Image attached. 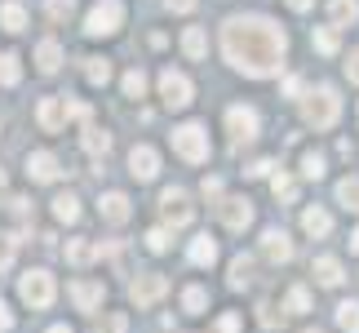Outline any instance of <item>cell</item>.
Returning a JSON list of instances; mask_svg holds the SVG:
<instances>
[{
    "label": "cell",
    "mask_w": 359,
    "mask_h": 333,
    "mask_svg": "<svg viewBox=\"0 0 359 333\" xmlns=\"http://www.w3.org/2000/svg\"><path fill=\"white\" fill-rule=\"evenodd\" d=\"M49 333H72V329H67V325H53V329H49Z\"/></svg>",
    "instance_id": "obj_53"
},
{
    "label": "cell",
    "mask_w": 359,
    "mask_h": 333,
    "mask_svg": "<svg viewBox=\"0 0 359 333\" xmlns=\"http://www.w3.org/2000/svg\"><path fill=\"white\" fill-rule=\"evenodd\" d=\"M129 174L137 178V183H151V178L160 174V151L147 147V143H137V147L129 151Z\"/></svg>",
    "instance_id": "obj_12"
},
{
    "label": "cell",
    "mask_w": 359,
    "mask_h": 333,
    "mask_svg": "<svg viewBox=\"0 0 359 333\" xmlns=\"http://www.w3.org/2000/svg\"><path fill=\"white\" fill-rule=\"evenodd\" d=\"M45 9H49V18H72L76 0H45Z\"/></svg>",
    "instance_id": "obj_41"
},
{
    "label": "cell",
    "mask_w": 359,
    "mask_h": 333,
    "mask_svg": "<svg viewBox=\"0 0 359 333\" xmlns=\"http://www.w3.org/2000/svg\"><path fill=\"white\" fill-rule=\"evenodd\" d=\"M62 254H67V262H72V267H89V262H93V244H89V240H67Z\"/></svg>",
    "instance_id": "obj_31"
},
{
    "label": "cell",
    "mask_w": 359,
    "mask_h": 333,
    "mask_svg": "<svg viewBox=\"0 0 359 333\" xmlns=\"http://www.w3.org/2000/svg\"><path fill=\"white\" fill-rule=\"evenodd\" d=\"M18 298H22L32 311H49L53 298H58V285H53V275H49L45 267H32V271L18 275Z\"/></svg>",
    "instance_id": "obj_3"
},
{
    "label": "cell",
    "mask_w": 359,
    "mask_h": 333,
    "mask_svg": "<svg viewBox=\"0 0 359 333\" xmlns=\"http://www.w3.org/2000/svg\"><path fill=\"white\" fill-rule=\"evenodd\" d=\"M262 258L275 262V267L293 258V240H288V231H280V227H266V231H262Z\"/></svg>",
    "instance_id": "obj_13"
},
{
    "label": "cell",
    "mask_w": 359,
    "mask_h": 333,
    "mask_svg": "<svg viewBox=\"0 0 359 333\" xmlns=\"http://www.w3.org/2000/svg\"><path fill=\"white\" fill-rule=\"evenodd\" d=\"M337 204L346 214H359V178H341L337 183Z\"/></svg>",
    "instance_id": "obj_27"
},
{
    "label": "cell",
    "mask_w": 359,
    "mask_h": 333,
    "mask_svg": "<svg viewBox=\"0 0 359 333\" xmlns=\"http://www.w3.org/2000/svg\"><path fill=\"white\" fill-rule=\"evenodd\" d=\"M142 240H147L151 254H164V249H169V227H151V231L142 235Z\"/></svg>",
    "instance_id": "obj_40"
},
{
    "label": "cell",
    "mask_w": 359,
    "mask_h": 333,
    "mask_svg": "<svg viewBox=\"0 0 359 333\" xmlns=\"http://www.w3.org/2000/svg\"><path fill=\"white\" fill-rule=\"evenodd\" d=\"M124 329H129V315L111 311V315H102V320H98V329H93V333H124Z\"/></svg>",
    "instance_id": "obj_39"
},
{
    "label": "cell",
    "mask_w": 359,
    "mask_h": 333,
    "mask_svg": "<svg viewBox=\"0 0 359 333\" xmlns=\"http://www.w3.org/2000/svg\"><path fill=\"white\" fill-rule=\"evenodd\" d=\"M164 5H169L173 13H187V9H196V0H164Z\"/></svg>",
    "instance_id": "obj_47"
},
{
    "label": "cell",
    "mask_w": 359,
    "mask_h": 333,
    "mask_svg": "<svg viewBox=\"0 0 359 333\" xmlns=\"http://www.w3.org/2000/svg\"><path fill=\"white\" fill-rule=\"evenodd\" d=\"M306 333H320V329H306Z\"/></svg>",
    "instance_id": "obj_54"
},
{
    "label": "cell",
    "mask_w": 359,
    "mask_h": 333,
    "mask_svg": "<svg viewBox=\"0 0 359 333\" xmlns=\"http://www.w3.org/2000/svg\"><path fill=\"white\" fill-rule=\"evenodd\" d=\"M0 27H5V32H22L27 27V9L18 0H5V5H0Z\"/></svg>",
    "instance_id": "obj_24"
},
{
    "label": "cell",
    "mask_w": 359,
    "mask_h": 333,
    "mask_svg": "<svg viewBox=\"0 0 359 333\" xmlns=\"http://www.w3.org/2000/svg\"><path fill=\"white\" fill-rule=\"evenodd\" d=\"M85 76H89V85H107V80H111V63L107 58H85Z\"/></svg>",
    "instance_id": "obj_35"
},
{
    "label": "cell",
    "mask_w": 359,
    "mask_h": 333,
    "mask_svg": "<svg viewBox=\"0 0 359 333\" xmlns=\"http://www.w3.org/2000/svg\"><path fill=\"white\" fill-rule=\"evenodd\" d=\"M284 307L293 311V315H306V311H311V289H306V285H293V289H288V302H284Z\"/></svg>",
    "instance_id": "obj_33"
},
{
    "label": "cell",
    "mask_w": 359,
    "mask_h": 333,
    "mask_svg": "<svg viewBox=\"0 0 359 333\" xmlns=\"http://www.w3.org/2000/svg\"><path fill=\"white\" fill-rule=\"evenodd\" d=\"M351 254H359V227H355V235H351Z\"/></svg>",
    "instance_id": "obj_52"
},
{
    "label": "cell",
    "mask_w": 359,
    "mask_h": 333,
    "mask_svg": "<svg viewBox=\"0 0 359 333\" xmlns=\"http://www.w3.org/2000/svg\"><path fill=\"white\" fill-rule=\"evenodd\" d=\"M160 214H164V222L177 231V227H187L191 218H196V204H191V196L182 187H164L160 191Z\"/></svg>",
    "instance_id": "obj_6"
},
{
    "label": "cell",
    "mask_w": 359,
    "mask_h": 333,
    "mask_svg": "<svg viewBox=\"0 0 359 333\" xmlns=\"http://www.w3.org/2000/svg\"><path fill=\"white\" fill-rule=\"evenodd\" d=\"M271 169H275V160H253V164H248L244 174H248V178H266Z\"/></svg>",
    "instance_id": "obj_45"
},
{
    "label": "cell",
    "mask_w": 359,
    "mask_h": 333,
    "mask_svg": "<svg viewBox=\"0 0 359 333\" xmlns=\"http://www.w3.org/2000/svg\"><path fill=\"white\" fill-rule=\"evenodd\" d=\"M248 285H253V258H236V262H231V289H248Z\"/></svg>",
    "instance_id": "obj_30"
},
{
    "label": "cell",
    "mask_w": 359,
    "mask_h": 333,
    "mask_svg": "<svg viewBox=\"0 0 359 333\" xmlns=\"http://www.w3.org/2000/svg\"><path fill=\"white\" fill-rule=\"evenodd\" d=\"M337 329H341V333H359V302H355V298L337 307Z\"/></svg>",
    "instance_id": "obj_32"
},
{
    "label": "cell",
    "mask_w": 359,
    "mask_h": 333,
    "mask_svg": "<svg viewBox=\"0 0 359 333\" xmlns=\"http://www.w3.org/2000/svg\"><path fill=\"white\" fill-rule=\"evenodd\" d=\"M222 53L226 63L244 76H280L284 53H288V36L275 27L271 18H257V13H236V18L222 22Z\"/></svg>",
    "instance_id": "obj_1"
},
{
    "label": "cell",
    "mask_w": 359,
    "mask_h": 333,
    "mask_svg": "<svg viewBox=\"0 0 359 333\" xmlns=\"http://www.w3.org/2000/svg\"><path fill=\"white\" fill-rule=\"evenodd\" d=\"M302 178H311V183L324 178V156L320 151H306V156H302Z\"/></svg>",
    "instance_id": "obj_38"
},
{
    "label": "cell",
    "mask_w": 359,
    "mask_h": 333,
    "mask_svg": "<svg viewBox=\"0 0 359 333\" xmlns=\"http://www.w3.org/2000/svg\"><path fill=\"white\" fill-rule=\"evenodd\" d=\"M80 143H85V151L93 160H107V151H111V133L98 129L93 120H85V129H80Z\"/></svg>",
    "instance_id": "obj_17"
},
{
    "label": "cell",
    "mask_w": 359,
    "mask_h": 333,
    "mask_svg": "<svg viewBox=\"0 0 359 333\" xmlns=\"http://www.w3.org/2000/svg\"><path fill=\"white\" fill-rule=\"evenodd\" d=\"M169 294V280L156 271H147V275H137V280L129 285V298H133V307H156V302Z\"/></svg>",
    "instance_id": "obj_8"
},
{
    "label": "cell",
    "mask_w": 359,
    "mask_h": 333,
    "mask_svg": "<svg viewBox=\"0 0 359 333\" xmlns=\"http://www.w3.org/2000/svg\"><path fill=\"white\" fill-rule=\"evenodd\" d=\"M311 5H315V0H288V9H297V13H306Z\"/></svg>",
    "instance_id": "obj_49"
},
{
    "label": "cell",
    "mask_w": 359,
    "mask_h": 333,
    "mask_svg": "<svg viewBox=\"0 0 359 333\" xmlns=\"http://www.w3.org/2000/svg\"><path fill=\"white\" fill-rule=\"evenodd\" d=\"M346 76H351V85H359V49H351V58H346Z\"/></svg>",
    "instance_id": "obj_46"
},
{
    "label": "cell",
    "mask_w": 359,
    "mask_h": 333,
    "mask_svg": "<svg viewBox=\"0 0 359 333\" xmlns=\"http://www.w3.org/2000/svg\"><path fill=\"white\" fill-rule=\"evenodd\" d=\"M328 13H333V27H346L359 18V0H328Z\"/></svg>",
    "instance_id": "obj_29"
},
{
    "label": "cell",
    "mask_w": 359,
    "mask_h": 333,
    "mask_svg": "<svg viewBox=\"0 0 359 333\" xmlns=\"http://www.w3.org/2000/svg\"><path fill=\"white\" fill-rule=\"evenodd\" d=\"M315 280H320L324 289H337L341 280H346V275H341V262H337V258H328V254H324V258H315Z\"/></svg>",
    "instance_id": "obj_21"
},
{
    "label": "cell",
    "mask_w": 359,
    "mask_h": 333,
    "mask_svg": "<svg viewBox=\"0 0 359 333\" xmlns=\"http://www.w3.org/2000/svg\"><path fill=\"white\" fill-rule=\"evenodd\" d=\"M120 27H124V5L120 0H98V5L89 9V18H85L89 36H116Z\"/></svg>",
    "instance_id": "obj_5"
},
{
    "label": "cell",
    "mask_w": 359,
    "mask_h": 333,
    "mask_svg": "<svg viewBox=\"0 0 359 333\" xmlns=\"http://www.w3.org/2000/svg\"><path fill=\"white\" fill-rule=\"evenodd\" d=\"M213 333H240V315L236 311H222V315H217V325H213Z\"/></svg>",
    "instance_id": "obj_42"
},
{
    "label": "cell",
    "mask_w": 359,
    "mask_h": 333,
    "mask_svg": "<svg viewBox=\"0 0 359 333\" xmlns=\"http://www.w3.org/2000/svg\"><path fill=\"white\" fill-rule=\"evenodd\" d=\"M315 49H320L324 53V58H333V53L341 49V36H337V27H315Z\"/></svg>",
    "instance_id": "obj_28"
},
{
    "label": "cell",
    "mask_w": 359,
    "mask_h": 333,
    "mask_svg": "<svg viewBox=\"0 0 359 333\" xmlns=\"http://www.w3.org/2000/svg\"><path fill=\"white\" fill-rule=\"evenodd\" d=\"M27 178H32V183H58L62 160L53 156V151H32V156H27Z\"/></svg>",
    "instance_id": "obj_11"
},
{
    "label": "cell",
    "mask_w": 359,
    "mask_h": 333,
    "mask_svg": "<svg viewBox=\"0 0 359 333\" xmlns=\"http://www.w3.org/2000/svg\"><path fill=\"white\" fill-rule=\"evenodd\" d=\"M22 80V58L13 49H5L0 53V85H18Z\"/></svg>",
    "instance_id": "obj_25"
},
{
    "label": "cell",
    "mask_w": 359,
    "mask_h": 333,
    "mask_svg": "<svg viewBox=\"0 0 359 333\" xmlns=\"http://www.w3.org/2000/svg\"><path fill=\"white\" fill-rule=\"evenodd\" d=\"M53 218H58V222H80V200L72 196V191L53 196Z\"/></svg>",
    "instance_id": "obj_26"
},
{
    "label": "cell",
    "mask_w": 359,
    "mask_h": 333,
    "mask_svg": "<svg viewBox=\"0 0 359 333\" xmlns=\"http://www.w3.org/2000/svg\"><path fill=\"white\" fill-rule=\"evenodd\" d=\"M142 93H147V72L133 67V72L124 76V98H142Z\"/></svg>",
    "instance_id": "obj_37"
},
{
    "label": "cell",
    "mask_w": 359,
    "mask_h": 333,
    "mask_svg": "<svg viewBox=\"0 0 359 333\" xmlns=\"http://www.w3.org/2000/svg\"><path fill=\"white\" fill-rule=\"evenodd\" d=\"M102 298H107L102 280H72V302H76L80 311H98Z\"/></svg>",
    "instance_id": "obj_15"
},
{
    "label": "cell",
    "mask_w": 359,
    "mask_h": 333,
    "mask_svg": "<svg viewBox=\"0 0 359 333\" xmlns=\"http://www.w3.org/2000/svg\"><path fill=\"white\" fill-rule=\"evenodd\" d=\"M13 258H18V235H13V231H0V271H9Z\"/></svg>",
    "instance_id": "obj_36"
},
{
    "label": "cell",
    "mask_w": 359,
    "mask_h": 333,
    "mask_svg": "<svg viewBox=\"0 0 359 333\" xmlns=\"http://www.w3.org/2000/svg\"><path fill=\"white\" fill-rule=\"evenodd\" d=\"M182 311H187V315H204V311H209V289L187 285V289H182Z\"/></svg>",
    "instance_id": "obj_23"
},
{
    "label": "cell",
    "mask_w": 359,
    "mask_h": 333,
    "mask_svg": "<svg viewBox=\"0 0 359 333\" xmlns=\"http://www.w3.org/2000/svg\"><path fill=\"white\" fill-rule=\"evenodd\" d=\"M217 214H222L226 231L253 227V200H248V196H222V200H217Z\"/></svg>",
    "instance_id": "obj_9"
},
{
    "label": "cell",
    "mask_w": 359,
    "mask_h": 333,
    "mask_svg": "<svg viewBox=\"0 0 359 333\" xmlns=\"http://www.w3.org/2000/svg\"><path fill=\"white\" fill-rule=\"evenodd\" d=\"M257 320L266 325V329H275V325H280V315H275V307H271V302H262V307H257Z\"/></svg>",
    "instance_id": "obj_44"
},
{
    "label": "cell",
    "mask_w": 359,
    "mask_h": 333,
    "mask_svg": "<svg viewBox=\"0 0 359 333\" xmlns=\"http://www.w3.org/2000/svg\"><path fill=\"white\" fill-rule=\"evenodd\" d=\"M9 200V183H5V169H0V204Z\"/></svg>",
    "instance_id": "obj_50"
},
{
    "label": "cell",
    "mask_w": 359,
    "mask_h": 333,
    "mask_svg": "<svg viewBox=\"0 0 359 333\" xmlns=\"http://www.w3.org/2000/svg\"><path fill=\"white\" fill-rule=\"evenodd\" d=\"M226 129H231V143H253L257 129H262V120H257L253 107H231L226 111Z\"/></svg>",
    "instance_id": "obj_10"
},
{
    "label": "cell",
    "mask_w": 359,
    "mask_h": 333,
    "mask_svg": "<svg viewBox=\"0 0 359 333\" xmlns=\"http://www.w3.org/2000/svg\"><path fill=\"white\" fill-rule=\"evenodd\" d=\"M187 258L196 262V267H213V262H217V240H213V235H196L191 249H187Z\"/></svg>",
    "instance_id": "obj_20"
},
{
    "label": "cell",
    "mask_w": 359,
    "mask_h": 333,
    "mask_svg": "<svg viewBox=\"0 0 359 333\" xmlns=\"http://www.w3.org/2000/svg\"><path fill=\"white\" fill-rule=\"evenodd\" d=\"M173 151L182 156L187 164H204L209 160V133H204V124H177L173 129Z\"/></svg>",
    "instance_id": "obj_4"
},
{
    "label": "cell",
    "mask_w": 359,
    "mask_h": 333,
    "mask_svg": "<svg viewBox=\"0 0 359 333\" xmlns=\"http://www.w3.org/2000/svg\"><path fill=\"white\" fill-rule=\"evenodd\" d=\"M182 53L196 58V63L209 53V36H204V27H187V32H182Z\"/></svg>",
    "instance_id": "obj_22"
},
{
    "label": "cell",
    "mask_w": 359,
    "mask_h": 333,
    "mask_svg": "<svg viewBox=\"0 0 359 333\" xmlns=\"http://www.w3.org/2000/svg\"><path fill=\"white\" fill-rule=\"evenodd\" d=\"M337 116H341V98H337L333 85H320L302 98V120H306L311 129H333Z\"/></svg>",
    "instance_id": "obj_2"
},
{
    "label": "cell",
    "mask_w": 359,
    "mask_h": 333,
    "mask_svg": "<svg viewBox=\"0 0 359 333\" xmlns=\"http://www.w3.org/2000/svg\"><path fill=\"white\" fill-rule=\"evenodd\" d=\"M204 200H222V178H204Z\"/></svg>",
    "instance_id": "obj_43"
},
{
    "label": "cell",
    "mask_w": 359,
    "mask_h": 333,
    "mask_svg": "<svg viewBox=\"0 0 359 333\" xmlns=\"http://www.w3.org/2000/svg\"><path fill=\"white\" fill-rule=\"evenodd\" d=\"M9 325H13V315L5 311V302H0V329H9Z\"/></svg>",
    "instance_id": "obj_51"
},
{
    "label": "cell",
    "mask_w": 359,
    "mask_h": 333,
    "mask_svg": "<svg viewBox=\"0 0 359 333\" xmlns=\"http://www.w3.org/2000/svg\"><path fill=\"white\" fill-rule=\"evenodd\" d=\"M271 191H275V200H284V204L297 200V183H293L288 174H275V178H271Z\"/></svg>",
    "instance_id": "obj_34"
},
{
    "label": "cell",
    "mask_w": 359,
    "mask_h": 333,
    "mask_svg": "<svg viewBox=\"0 0 359 333\" xmlns=\"http://www.w3.org/2000/svg\"><path fill=\"white\" fill-rule=\"evenodd\" d=\"M191 80L182 76V72H173V67H164L160 72V98H164V107H173V111H182V107H191Z\"/></svg>",
    "instance_id": "obj_7"
},
{
    "label": "cell",
    "mask_w": 359,
    "mask_h": 333,
    "mask_svg": "<svg viewBox=\"0 0 359 333\" xmlns=\"http://www.w3.org/2000/svg\"><path fill=\"white\" fill-rule=\"evenodd\" d=\"M36 124H40L45 133H62V124H67V103H62V98H40Z\"/></svg>",
    "instance_id": "obj_14"
},
{
    "label": "cell",
    "mask_w": 359,
    "mask_h": 333,
    "mask_svg": "<svg viewBox=\"0 0 359 333\" xmlns=\"http://www.w3.org/2000/svg\"><path fill=\"white\" fill-rule=\"evenodd\" d=\"M98 214H102V222H111V227H124V222H129V196H124V191H107V196L98 200Z\"/></svg>",
    "instance_id": "obj_16"
},
{
    "label": "cell",
    "mask_w": 359,
    "mask_h": 333,
    "mask_svg": "<svg viewBox=\"0 0 359 333\" xmlns=\"http://www.w3.org/2000/svg\"><path fill=\"white\" fill-rule=\"evenodd\" d=\"M284 93H288V98H297V93H302V80L288 76V80H284Z\"/></svg>",
    "instance_id": "obj_48"
},
{
    "label": "cell",
    "mask_w": 359,
    "mask_h": 333,
    "mask_svg": "<svg viewBox=\"0 0 359 333\" xmlns=\"http://www.w3.org/2000/svg\"><path fill=\"white\" fill-rule=\"evenodd\" d=\"M36 67L45 76H53L62 67V45H58V40H40V45H36Z\"/></svg>",
    "instance_id": "obj_19"
},
{
    "label": "cell",
    "mask_w": 359,
    "mask_h": 333,
    "mask_svg": "<svg viewBox=\"0 0 359 333\" xmlns=\"http://www.w3.org/2000/svg\"><path fill=\"white\" fill-rule=\"evenodd\" d=\"M302 231H306L311 240H324V235L333 231V218H328V209H320V204L302 209Z\"/></svg>",
    "instance_id": "obj_18"
}]
</instances>
